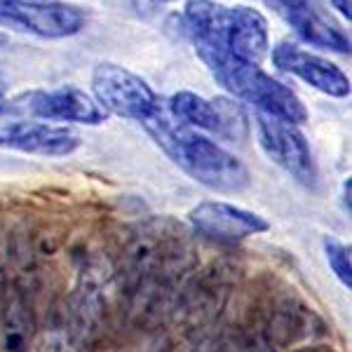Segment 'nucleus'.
Here are the masks:
<instances>
[{
  "label": "nucleus",
  "instance_id": "12",
  "mask_svg": "<svg viewBox=\"0 0 352 352\" xmlns=\"http://www.w3.org/2000/svg\"><path fill=\"white\" fill-rule=\"evenodd\" d=\"M24 109L36 118L47 122H78V124H101L106 122V113L94 99L80 92L78 87H56V89H38L26 94Z\"/></svg>",
  "mask_w": 352,
  "mask_h": 352
},
{
  "label": "nucleus",
  "instance_id": "15",
  "mask_svg": "<svg viewBox=\"0 0 352 352\" xmlns=\"http://www.w3.org/2000/svg\"><path fill=\"white\" fill-rule=\"evenodd\" d=\"M333 10H338L340 16H345V19H352V0H331Z\"/></svg>",
  "mask_w": 352,
  "mask_h": 352
},
{
  "label": "nucleus",
  "instance_id": "9",
  "mask_svg": "<svg viewBox=\"0 0 352 352\" xmlns=\"http://www.w3.org/2000/svg\"><path fill=\"white\" fill-rule=\"evenodd\" d=\"M188 219L202 237L221 244H235L270 228L263 217L228 202H200L190 209Z\"/></svg>",
  "mask_w": 352,
  "mask_h": 352
},
{
  "label": "nucleus",
  "instance_id": "16",
  "mask_svg": "<svg viewBox=\"0 0 352 352\" xmlns=\"http://www.w3.org/2000/svg\"><path fill=\"white\" fill-rule=\"evenodd\" d=\"M5 109H10V104L5 101V82L0 80V113H3Z\"/></svg>",
  "mask_w": 352,
  "mask_h": 352
},
{
  "label": "nucleus",
  "instance_id": "19",
  "mask_svg": "<svg viewBox=\"0 0 352 352\" xmlns=\"http://www.w3.org/2000/svg\"><path fill=\"white\" fill-rule=\"evenodd\" d=\"M160 3H174V0H160Z\"/></svg>",
  "mask_w": 352,
  "mask_h": 352
},
{
  "label": "nucleus",
  "instance_id": "3",
  "mask_svg": "<svg viewBox=\"0 0 352 352\" xmlns=\"http://www.w3.org/2000/svg\"><path fill=\"white\" fill-rule=\"evenodd\" d=\"M195 52L207 71L217 78V82L235 99L254 104L256 111L275 116L289 124H303L308 120V111L298 94L285 82L268 76L258 64L219 52L207 45H195Z\"/></svg>",
  "mask_w": 352,
  "mask_h": 352
},
{
  "label": "nucleus",
  "instance_id": "1",
  "mask_svg": "<svg viewBox=\"0 0 352 352\" xmlns=\"http://www.w3.org/2000/svg\"><path fill=\"white\" fill-rule=\"evenodd\" d=\"M141 127L164 151V155L197 184L219 192H240L249 186L247 167L232 153L221 148L217 141L202 136L197 129L176 122L164 104L157 106Z\"/></svg>",
  "mask_w": 352,
  "mask_h": 352
},
{
  "label": "nucleus",
  "instance_id": "4",
  "mask_svg": "<svg viewBox=\"0 0 352 352\" xmlns=\"http://www.w3.org/2000/svg\"><path fill=\"white\" fill-rule=\"evenodd\" d=\"M92 92L104 113L139 124L162 104L144 78L111 61H104L92 71Z\"/></svg>",
  "mask_w": 352,
  "mask_h": 352
},
{
  "label": "nucleus",
  "instance_id": "2",
  "mask_svg": "<svg viewBox=\"0 0 352 352\" xmlns=\"http://www.w3.org/2000/svg\"><path fill=\"white\" fill-rule=\"evenodd\" d=\"M192 45H207L237 59L261 64L270 47L268 21L249 5L188 0L181 16Z\"/></svg>",
  "mask_w": 352,
  "mask_h": 352
},
{
  "label": "nucleus",
  "instance_id": "14",
  "mask_svg": "<svg viewBox=\"0 0 352 352\" xmlns=\"http://www.w3.org/2000/svg\"><path fill=\"white\" fill-rule=\"evenodd\" d=\"M324 252H327V261L331 265V270L336 272V277L340 280V285H345L350 289L352 285V275H350V247H345L343 242L338 240H324Z\"/></svg>",
  "mask_w": 352,
  "mask_h": 352
},
{
  "label": "nucleus",
  "instance_id": "11",
  "mask_svg": "<svg viewBox=\"0 0 352 352\" xmlns=\"http://www.w3.org/2000/svg\"><path fill=\"white\" fill-rule=\"evenodd\" d=\"M277 16L292 26L300 41L338 54H350V38L340 26L327 19L312 0H263Z\"/></svg>",
  "mask_w": 352,
  "mask_h": 352
},
{
  "label": "nucleus",
  "instance_id": "7",
  "mask_svg": "<svg viewBox=\"0 0 352 352\" xmlns=\"http://www.w3.org/2000/svg\"><path fill=\"white\" fill-rule=\"evenodd\" d=\"M256 134L261 148L277 167H282L292 179H296L303 186L317 184L315 157L296 124H289L275 116L256 111Z\"/></svg>",
  "mask_w": 352,
  "mask_h": 352
},
{
  "label": "nucleus",
  "instance_id": "8",
  "mask_svg": "<svg viewBox=\"0 0 352 352\" xmlns=\"http://www.w3.org/2000/svg\"><path fill=\"white\" fill-rule=\"evenodd\" d=\"M0 148L28 153V155L64 157L80 148V136L71 127L50 122H0Z\"/></svg>",
  "mask_w": 352,
  "mask_h": 352
},
{
  "label": "nucleus",
  "instance_id": "10",
  "mask_svg": "<svg viewBox=\"0 0 352 352\" xmlns=\"http://www.w3.org/2000/svg\"><path fill=\"white\" fill-rule=\"evenodd\" d=\"M272 64L280 71L292 73L303 82L312 85L322 94L336 96V99L350 94V78L336 64L289 41H282L272 47Z\"/></svg>",
  "mask_w": 352,
  "mask_h": 352
},
{
  "label": "nucleus",
  "instance_id": "17",
  "mask_svg": "<svg viewBox=\"0 0 352 352\" xmlns=\"http://www.w3.org/2000/svg\"><path fill=\"white\" fill-rule=\"evenodd\" d=\"M298 352H331V350H329V348H303Z\"/></svg>",
  "mask_w": 352,
  "mask_h": 352
},
{
  "label": "nucleus",
  "instance_id": "13",
  "mask_svg": "<svg viewBox=\"0 0 352 352\" xmlns=\"http://www.w3.org/2000/svg\"><path fill=\"white\" fill-rule=\"evenodd\" d=\"M33 317L16 292H5L0 310V352L33 350Z\"/></svg>",
  "mask_w": 352,
  "mask_h": 352
},
{
  "label": "nucleus",
  "instance_id": "18",
  "mask_svg": "<svg viewBox=\"0 0 352 352\" xmlns=\"http://www.w3.org/2000/svg\"><path fill=\"white\" fill-rule=\"evenodd\" d=\"M3 45H8V36H5V33L0 31V47H3Z\"/></svg>",
  "mask_w": 352,
  "mask_h": 352
},
{
  "label": "nucleus",
  "instance_id": "6",
  "mask_svg": "<svg viewBox=\"0 0 352 352\" xmlns=\"http://www.w3.org/2000/svg\"><path fill=\"white\" fill-rule=\"evenodd\" d=\"M164 106L176 122L190 129H204V132L219 134L230 141H242L249 134V120L244 109L223 96L204 99L195 92H176L169 96Z\"/></svg>",
  "mask_w": 352,
  "mask_h": 352
},
{
  "label": "nucleus",
  "instance_id": "5",
  "mask_svg": "<svg viewBox=\"0 0 352 352\" xmlns=\"http://www.w3.org/2000/svg\"><path fill=\"white\" fill-rule=\"evenodd\" d=\"M0 24L59 41L80 33L87 14L80 5L68 0H0Z\"/></svg>",
  "mask_w": 352,
  "mask_h": 352
}]
</instances>
